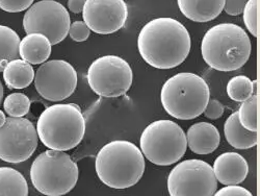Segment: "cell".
<instances>
[{
  "instance_id": "obj_19",
  "label": "cell",
  "mask_w": 260,
  "mask_h": 196,
  "mask_svg": "<svg viewBox=\"0 0 260 196\" xmlns=\"http://www.w3.org/2000/svg\"><path fill=\"white\" fill-rule=\"evenodd\" d=\"M35 78V70L31 65L23 60L11 61L4 70V79L9 89H24Z\"/></svg>"
},
{
  "instance_id": "obj_3",
  "label": "cell",
  "mask_w": 260,
  "mask_h": 196,
  "mask_svg": "<svg viewBox=\"0 0 260 196\" xmlns=\"http://www.w3.org/2000/svg\"><path fill=\"white\" fill-rule=\"evenodd\" d=\"M95 168L104 185L123 190L140 182L146 163L141 149L136 144L127 140H115L99 150Z\"/></svg>"
},
{
  "instance_id": "obj_33",
  "label": "cell",
  "mask_w": 260,
  "mask_h": 196,
  "mask_svg": "<svg viewBox=\"0 0 260 196\" xmlns=\"http://www.w3.org/2000/svg\"><path fill=\"white\" fill-rule=\"evenodd\" d=\"M3 98H4V86L2 81H0V104L3 102Z\"/></svg>"
},
{
  "instance_id": "obj_5",
  "label": "cell",
  "mask_w": 260,
  "mask_h": 196,
  "mask_svg": "<svg viewBox=\"0 0 260 196\" xmlns=\"http://www.w3.org/2000/svg\"><path fill=\"white\" fill-rule=\"evenodd\" d=\"M209 99L207 82L190 72H180L170 77L160 91L165 111L179 120H191L202 115Z\"/></svg>"
},
{
  "instance_id": "obj_12",
  "label": "cell",
  "mask_w": 260,
  "mask_h": 196,
  "mask_svg": "<svg viewBox=\"0 0 260 196\" xmlns=\"http://www.w3.org/2000/svg\"><path fill=\"white\" fill-rule=\"evenodd\" d=\"M37 92L46 100L58 102L70 97L76 90L78 76L72 65L63 60L43 63L35 72Z\"/></svg>"
},
{
  "instance_id": "obj_15",
  "label": "cell",
  "mask_w": 260,
  "mask_h": 196,
  "mask_svg": "<svg viewBox=\"0 0 260 196\" xmlns=\"http://www.w3.org/2000/svg\"><path fill=\"white\" fill-rule=\"evenodd\" d=\"M188 148L196 155H209L221 143L219 129L208 122L192 124L186 133Z\"/></svg>"
},
{
  "instance_id": "obj_32",
  "label": "cell",
  "mask_w": 260,
  "mask_h": 196,
  "mask_svg": "<svg viewBox=\"0 0 260 196\" xmlns=\"http://www.w3.org/2000/svg\"><path fill=\"white\" fill-rule=\"evenodd\" d=\"M6 119H7V117H6V114L0 110V127H2L4 124H5V122H6Z\"/></svg>"
},
{
  "instance_id": "obj_1",
  "label": "cell",
  "mask_w": 260,
  "mask_h": 196,
  "mask_svg": "<svg viewBox=\"0 0 260 196\" xmlns=\"http://www.w3.org/2000/svg\"><path fill=\"white\" fill-rule=\"evenodd\" d=\"M190 36L178 20L161 17L149 21L141 30L138 48L151 67L172 69L181 65L190 51Z\"/></svg>"
},
{
  "instance_id": "obj_27",
  "label": "cell",
  "mask_w": 260,
  "mask_h": 196,
  "mask_svg": "<svg viewBox=\"0 0 260 196\" xmlns=\"http://www.w3.org/2000/svg\"><path fill=\"white\" fill-rule=\"evenodd\" d=\"M91 31L83 21H75L71 23L69 29L70 38L75 42H83L90 37Z\"/></svg>"
},
{
  "instance_id": "obj_11",
  "label": "cell",
  "mask_w": 260,
  "mask_h": 196,
  "mask_svg": "<svg viewBox=\"0 0 260 196\" xmlns=\"http://www.w3.org/2000/svg\"><path fill=\"white\" fill-rule=\"evenodd\" d=\"M37 128L26 118L8 117L0 127V160L18 164L28 160L38 147Z\"/></svg>"
},
{
  "instance_id": "obj_20",
  "label": "cell",
  "mask_w": 260,
  "mask_h": 196,
  "mask_svg": "<svg viewBox=\"0 0 260 196\" xmlns=\"http://www.w3.org/2000/svg\"><path fill=\"white\" fill-rule=\"evenodd\" d=\"M0 196H28V185L18 170L0 167Z\"/></svg>"
},
{
  "instance_id": "obj_6",
  "label": "cell",
  "mask_w": 260,
  "mask_h": 196,
  "mask_svg": "<svg viewBox=\"0 0 260 196\" xmlns=\"http://www.w3.org/2000/svg\"><path fill=\"white\" fill-rule=\"evenodd\" d=\"M79 169L64 151L48 149L40 154L31 164L30 181L40 193L46 196H61L76 186Z\"/></svg>"
},
{
  "instance_id": "obj_23",
  "label": "cell",
  "mask_w": 260,
  "mask_h": 196,
  "mask_svg": "<svg viewBox=\"0 0 260 196\" xmlns=\"http://www.w3.org/2000/svg\"><path fill=\"white\" fill-rule=\"evenodd\" d=\"M257 104L258 96L254 93L242 102L240 110L237 112L241 124L253 133H257Z\"/></svg>"
},
{
  "instance_id": "obj_22",
  "label": "cell",
  "mask_w": 260,
  "mask_h": 196,
  "mask_svg": "<svg viewBox=\"0 0 260 196\" xmlns=\"http://www.w3.org/2000/svg\"><path fill=\"white\" fill-rule=\"evenodd\" d=\"M226 91L232 100L243 102L254 93L257 94V80L252 81L245 75L234 76L228 81Z\"/></svg>"
},
{
  "instance_id": "obj_21",
  "label": "cell",
  "mask_w": 260,
  "mask_h": 196,
  "mask_svg": "<svg viewBox=\"0 0 260 196\" xmlns=\"http://www.w3.org/2000/svg\"><path fill=\"white\" fill-rule=\"evenodd\" d=\"M20 38L18 34L6 25H0V72H3L7 65L19 55Z\"/></svg>"
},
{
  "instance_id": "obj_16",
  "label": "cell",
  "mask_w": 260,
  "mask_h": 196,
  "mask_svg": "<svg viewBox=\"0 0 260 196\" xmlns=\"http://www.w3.org/2000/svg\"><path fill=\"white\" fill-rule=\"evenodd\" d=\"M180 12L193 22H209L218 17L225 0H177Z\"/></svg>"
},
{
  "instance_id": "obj_31",
  "label": "cell",
  "mask_w": 260,
  "mask_h": 196,
  "mask_svg": "<svg viewBox=\"0 0 260 196\" xmlns=\"http://www.w3.org/2000/svg\"><path fill=\"white\" fill-rule=\"evenodd\" d=\"M85 0H68V9L74 13L79 14L82 12Z\"/></svg>"
},
{
  "instance_id": "obj_18",
  "label": "cell",
  "mask_w": 260,
  "mask_h": 196,
  "mask_svg": "<svg viewBox=\"0 0 260 196\" xmlns=\"http://www.w3.org/2000/svg\"><path fill=\"white\" fill-rule=\"evenodd\" d=\"M227 142L236 149H249L257 145V133L246 129L238 120L237 112L232 113L224 124Z\"/></svg>"
},
{
  "instance_id": "obj_9",
  "label": "cell",
  "mask_w": 260,
  "mask_h": 196,
  "mask_svg": "<svg viewBox=\"0 0 260 196\" xmlns=\"http://www.w3.org/2000/svg\"><path fill=\"white\" fill-rule=\"evenodd\" d=\"M170 196H213L218 181L208 163L191 159L180 162L168 177Z\"/></svg>"
},
{
  "instance_id": "obj_28",
  "label": "cell",
  "mask_w": 260,
  "mask_h": 196,
  "mask_svg": "<svg viewBox=\"0 0 260 196\" xmlns=\"http://www.w3.org/2000/svg\"><path fill=\"white\" fill-rule=\"evenodd\" d=\"M203 113H204V116L208 119H211V120L219 119L224 114V105L219 100L209 99Z\"/></svg>"
},
{
  "instance_id": "obj_17",
  "label": "cell",
  "mask_w": 260,
  "mask_h": 196,
  "mask_svg": "<svg viewBox=\"0 0 260 196\" xmlns=\"http://www.w3.org/2000/svg\"><path fill=\"white\" fill-rule=\"evenodd\" d=\"M51 43L41 34H28L20 40L19 55L30 65L45 63L51 54Z\"/></svg>"
},
{
  "instance_id": "obj_29",
  "label": "cell",
  "mask_w": 260,
  "mask_h": 196,
  "mask_svg": "<svg viewBox=\"0 0 260 196\" xmlns=\"http://www.w3.org/2000/svg\"><path fill=\"white\" fill-rule=\"evenodd\" d=\"M213 196H253V194L241 186H226L219 191H215Z\"/></svg>"
},
{
  "instance_id": "obj_24",
  "label": "cell",
  "mask_w": 260,
  "mask_h": 196,
  "mask_svg": "<svg viewBox=\"0 0 260 196\" xmlns=\"http://www.w3.org/2000/svg\"><path fill=\"white\" fill-rule=\"evenodd\" d=\"M5 111L10 117H24L30 108V100L23 93H12L4 101Z\"/></svg>"
},
{
  "instance_id": "obj_7",
  "label": "cell",
  "mask_w": 260,
  "mask_h": 196,
  "mask_svg": "<svg viewBox=\"0 0 260 196\" xmlns=\"http://www.w3.org/2000/svg\"><path fill=\"white\" fill-rule=\"evenodd\" d=\"M140 146L143 156L151 163L170 166L181 160L186 152V135L176 122L157 120L143 130Z\"/></svg>"
},
{
  "instance_id": "obj_30",
  "label": "cell",
  "mask_w": 260,
  "mask_h": 196,
  "mask_svg": "<svg viewBox=\"0 0 260 196\" xmlns=\"http://www.w3.org/2000/svg\"><path fill=\"white\" fill-rule=\"evenodd\" d=\"M247 0H225L224 11L230 16H238L243 14Z\"/></svg>"
},
{
  "instance_id": "obj_13",
  "label": "cell",
  "mask_w": 260,
  "mask_h": 196,
  "mask_svg": "<svg viewBox=\"0 0 260 196\" xmlns=\"http://www.w3.org/2000/svg\"><path fill=\"white\" fill-rule=\"evenodd\" d=\"M82 17L90 31L110 35L125 25L128 8L124 0H85Z\"/></svg>"
},
{
  "instance_id": "obj_26",
  "label": "cell",
  "mask_w": 260,
  "mask_h": 196,
  "mask_svg": "<svg viewBox=\"0 0 260 196\" xmlns=\"http://www.w3.org/2000/svg\"><path fill=\"white\" fill-rule=\"evenodd\" d=\"M34 0H0V9L8 13H20L31 7Z\"/></svg>"
},
{
  "instance_id": "obj_4",
  "label": "cell",
  "mask_w": 260,
  "mask_h": 196,
  "mask_svg": "<svg viewBox=\"0 0 260 196\" xmlns=\"http://www.w3.org/2000/svg\"><path fill=\"white\" fill-rule=\"evenodd\" d=\"M41 142L52 150L66 151L78 146L85 134V119L75 103H57L42 112L37 123Z\"/></svg>"
},
{
  "instance_id": "obj_14",
  "label": "cell",
  "mask_w": 260,
  "mask_h": 196,
  "mask_svg": "<svg viewBox=\"0 0 260 196\" xmlns=\"http://www.w3.org/2000/svg\"><path fill=\"white\" fill-rule=\"evenodd\" d=\"M215 179L225 186H236L243 183L249 173L247 160L236 152H224L213 163Z\"/></svg>"
},
{
  "instance_id": "obj_25",
  "label": "cell",
  "mask_w": 260,
  "mask_h": 196,
  "mask_svg": "<svg viewBox=\"0 0 260 196\" xmlns=\"http://www.w3.org/2000/svg\"><path fill=\"white\" fill-rule=\"evenodd\" d=\"M243 14L247 30L256 38L258 36V0H247Z\"/></svg>"
},
{
  "instance_id": "obj_8",
  "label": "cell",
  "mask_w": 260,
  "mask_h": 196,
  "mask_svg": "<svg viewBox=\"0 0 260 196\" xmlns=\"http://www.w3.org/2000/svg\"><path fill=\"white\" fill-rule=\"evenodd\" d=\"M88 82L94 93L115 98L125 95L133 85L134 73L128 62L118 55H103L89 67Z\"/></svg>"
},
{
  "instance_id": "obj_10",
  "label": "cell",
  "mask_w": 260,
  "mask_h": 196,
  "mask_svg": "<svg viewBox=\"0 0 260 196\" xmlns=\"http://www.w3.org/2000/svg\"><path fill=\"white\" fill-rule=\"evenodd\" d=\"M70 25L71 19L67 9L55 0H41L31 5L23 17L25 33L44 35L51 45L66 39Z\"/></svg>"
},
{
  "instance_id": "obj_2",
  "label": "cell",
  "mask_w": 260,
  "mask_h": 196,
  "mask_svg": "<svg viewBox=\"0 0 260 196\" xmlns=\"http://www.w3.org/2000/svg\"><path fill=\"white\" fill-rule=\"evenodd\" d=\"M251 40L243 27L220 23L206 32L201 42L204 62L214 70L229 72L242 68L251 55Z\"/></svg>"
}]
</instances>
